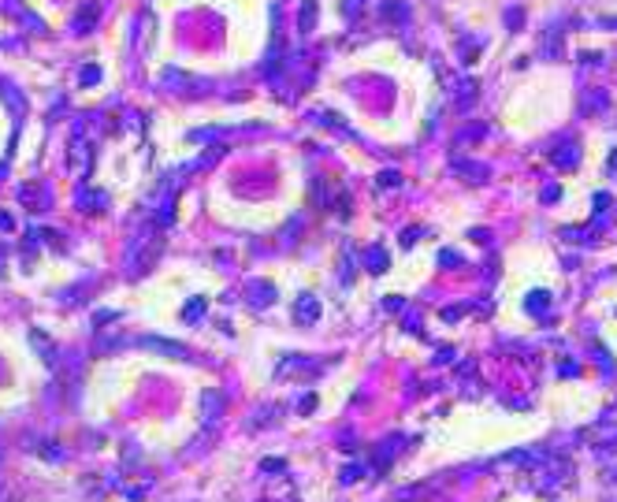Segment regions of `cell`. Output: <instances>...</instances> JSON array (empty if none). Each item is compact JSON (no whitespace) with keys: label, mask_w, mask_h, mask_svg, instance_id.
<instances>
[{"label":"cell","mask_w":617,"mask_h":502,"mask_svg":"<svg viewBox=\"0 0 617 502\" xmlns=\"http://www.w3.org/2000/svg\"><path fill=\"white\" fill-rule=\"evenodd\" d=\"M446 82H450V94H454V105L465 112V108L476 100V89H480V82H476L473 75H450Z\"/></svg>","instance_id":"3957f363"},{"label":"cell","mask_w":617,"mask_h":502,"mask_svg":"<svg viewBox=\"0 0 617 502\" xmlns=\"http://www.w3.org/2000/svg\"><path fill=\"white\" fill-rule=\"evenodd\" d=\"M0 100H8V108H12V116H15V120H23V116H26V100H23V94H19L15 86L0 82Z\"/></svg>","instance_id":"5bb4252c"},{"label":"cell","mask_w":617,"mask_h":502,"mask_svg":"<svg viewBox=\"0 0 617 502\" xmlns=\"http://www.w3.org/2000/svg\"><path fill=\"white\" fill-rule=\"evenodd\" d=\"M506 26H510V34H521V26H524V12L517 4H510L506 8Z\"/></svg>","instance_id":"d6986e66"},{"label":"cell","mask_w":617,"mask_h":502,"mask_svg":"<svg viewBox=\"0 0 617 502\" xmlns=\"http://www.w3.org/2000/svg\"><path fill=\"white\" fill-rule=\"evenodd\" d=\"M365 268L376 272V276H383V272L391 268V257H387L383 245H368V250H365Z\"/></svg>","instance_id":"7c38bea8"},{"label":"cell","mask_w":617,"mask_h":502,"mask_svg":"<svg viewBox=\"0 0 617 502\" xmlns=\"http://www.w3.org/2000/svg\"><path fill=\"white\" fill-rule=\"evenodd\" d=\"M205 309H208V301L205 298H193L186 309H182V320H197V316H205Z\"/></svg>","instance_id":"ffe728a7"},{"label":"cell","mask_w":617,"mask_h":502,"mask_svg":"<svg viewBox=\"0 0 617 502\" xmlns=\"http://www.w3.org/2000/svg\"><path fill=\"white\" fill-rule=\"evenodd\" d=\"M86 168H89V142H86V131L75 127V134H71V171L86 175Z\"/></svg>","instance_id":"5b68a950"},{"label":"cell","mask_w":617,"mask_h":502,"mask_svg":"<svg viewBox=\"0 0 617 502\" xmlns=\"http://www.w3.org/2000/svg\"><path fill=\"white\" fill-rule=\"evenodd\" d=\"M376 186H383V190H394V186H402V175L398 171H380V175H376Z\"/></svg>","instance_id":"44dd1931"},{"label":"cell","mask_w":617,"mask_h":502,"mask_svg":"<svg viewBox=\"0 0 617 502\" xmlns=\"http://www.w3.org/2000/svg\"><path fill=\"white\" fill-rule=\"evenodd\" d=\"M376 15H380V23L402 26V23H409V4H405V0H380Z\"/></svg>","instance_id":"52a82bcc"},{"label":"cell","mask_w":617,"mask_h":502,"mask_svg":"<svg viewBox=\"0 0 617 502\" xmlns=\"http://www.w3.org/2000/svg\"><path fill=\"white\" fill-rule=\"evenodd\" d=\"M250 301H253L257 309L272 305V301H275V287H272V283H257V279H253V283H250Z\"/></svg>","instance_id":"2e32d148"},{"label":"cell","mask_w":617,"mask_h":502,"mask_svg":"<svg viewBox=\"0 0 617 502\" xmlns=\"http://www.w3.org/2000/svg\"><path fill=\"white\" fill-rule=\"evenodd\" d=\"M160 86H164V89H175V94H201L208 82L197 78V75H186V71H179V67H168V71L160 75Z\"/></svg>","instance_id":"7a4b0ae2"},{"label":"cell","mask_w":617,"mask_h":502,"mask_svg":"<svg viewBox=\"0 0 617 502\" xmlns=\"http://www.w3.org/2000/svg\"><path fill=\"white\" fill-rule=\"evenodd\" d=\"M343 12L349 15V19H357V15L365 12V0H343Z\"/></svg>","instance_id":"cb8c5ba5"},{"label":"cell","mask_w":617,"mask_h":502,"mask_svg":"<svg viewBox=\"0 0 617 502\" xmlns=\"http://www.w3.org/2000/svg\"><path fill=\"white\" fill-rule=\"evenodd\" d=\"M312 406H316V395H305V398H301V413H309Z\"/></svg>","instance_id":"1f68e13d"},{"label":"cell","mask_w":617,"mask_h":502,"mask_svg":"<svg viewBox=\"0 0 617 502\" xmlns=\"http://www.w3.org/2000/svg\"><path fill=\"white\" fill-rule=\"evenodd\" d=\"M476 138H484V127H473V131H468V127H465V131L454 138V145H457V149H462L465 142H476Z\"/></svg>","instance_id":"7402d4cb"},{"label":"cell","mask_w":617,"mask_h":502,"mask_svg":"<svg viewBox=\"0 0 617 502\" xmlns=\"http://www.w3.org/2000/svg\"><path fill=\"white\" fill-rule=\"evenodd\" d=\"M561 38H565V30L550 23L547 30H543V38H539V56H543V60H550V63L565 56V45H561Z\"/></svg>","instance_id":"277c9868"},{"label":"cell","mask_w":617,"mask_h":502,"mask_svg":"<svg viewBox=\"0 0 617 502\" xmlns=\"http://www.w3.org/2000/svg\"><path fill=\"white\" fill-rule=\"evenodd\" d=\"M550 160H554L558 171H573L576 164H580V142H576V138H565L554 153H550Z\"/></svg>","instance_id":"8992f818"},{"label":"cell","mask_w":617,"mask_h":502,"mask_svg":"<svg viewBox=\"0 0 617 502\" xmlns=\"http://www.w3.org/2000/svg\"><path fill=\"white\" fill-rule=\"evenodd\" d=\"M316 12H320L316 0H301V12H298V30H301V38H309V34H312V26H316Z\"/></svg>","instance_id":"4fadbf2b"},{"label":"cell","mask_w":617,"mask_h":502,"mask_svg":"<svg viewBox=\"0 0 617 502\" xmlns=\"http://www.w3.org/2000/svg\"><path fill=\"white\" fill-rule=\"evenodd\" d=\"M138 346H145V350H156V353H164V358H175V361H186V358H190L186 346L168 342V339H138Z\"/></svg>","instance_id":"30bf717a"},{"label":"cell","mask_w":617,"mask_h":502,"mask_svg":"<svg viewBox=\"0 0 617 502\" xmlns=\"http://www.w3.org/2000/svg\"><path fill=\"white\" fill-rule=\"evenodd\" d=\"M454 171H457L465 182H476V186L491 179V168H487V164H480V160H454Z\"/></svg>","instance_id":"9c48e42d"},{"label":"cell","mask_w":617,"mask_h":502,"mask_svg":"<svg viewBox=\"0 0 617 502\" xmlns=\"http://www.w3.org/2000/svg\"><path fill=\"white\" fill-rule=\"evenodd\" d=\"M97 15H100V8H97V4H86V8H82V12H78V19L71 23V30H75V34H86L89 26L97 23Z\"/></svg>","instance_id":"e0dca14e"},{"label":"cell","mask_w":617,"mask_h":502,"mask_svg":"<svg viewBox=\"0 0 617 502\" xmlns=\"http://www.w3.org/2000/svg\"><path fill=\"white\" fill-rule=\"evenodd\" d=\"M595 26H603V30H617V15H598Z\"/></svg>","instance_id":"4316f807"},{"label":"cell","mask_w":617,"mask_h":502,"mask_svg":"<svg viewBox=\"0 0 617 502\" xmlns=\"http://www.w3.org/2000/svg\"><path fill=\"white\" fill-rule=\"evenodd\" d=\"M558 372H561V376H576V364H573V361H565Z\"/></svg>","instance_id":"836d02e7"},{"label":"cell","mask_w":617,"mask_h":502,"mask_svg":"<svg viewBox=\"0 0 617 502\" xmlns=\"http://www.w3.org/2000/svg\"><path fill=\"white\" fill-rule=\"evenodd\" d=\"M156 253H160V234H156V231H142L131 242V253H127V268H131V276H138V272L149 268V264L156 261Z\"/></svg>","instance_id":"6da1fadb"},{"label":"cell","mask_w":617,"mask_h":502,"mask_svg":"<svg viewBox=\"0 0 617 502\" xmlns=\"http://www.w3.org/2000/svg\"><path fill=\"white\" fill-rule=\"evenodd\" d=\"M417 239H420V227H405V231H402V245H405V250H409Z\"/></svg>","instance_id":"484cf974"},{"label":"cell","mask_w":617,"mask_h":502,"mask_svg":"<svg viewBox=\"0 0 617 502\" xmlns=\"http://www.w3.org/2000/svg\"><path fill=\"white\" fill-rule=\"evenodd\" d=\"M580 63L584 67H603V52H580Z\"/></svg>","instance_id":"d4e9b609"},{"label":"cell","mask_w":617,"mask_h":502,"mask_svg":"<svg viewBox=\"0 0 617 502\" xmlns=\"http://www.w3.org/2000/svg\"><path fill=\"white\" fill-rule=\"evenodd\" d=\"M606 105H610V94H606V89H603V86H595V89H587V94H584V100H580V108H584V112H587V116H598V112H603V108H606Z\"/></svg>","instance_id":"8fae6325"},{"label":"cell","mask_w":617,"mask_h":502,"mask_svg":"<svg viewBox=\"0 0 617 502\" xmlns=\"http://www.w3.org/2000/svg\"><path fill=\"white\" fill-rule=\"evenodd\" d=\"M454 361V350H450V346H443V350L435 353V364H450Z\"/></svg>","instance_id":"f1b7e54d"},{"label":"cell","mask_w":617,"mask_h":502,"mask_svg":"<svg viewBox=\"0 0 617 502\" xmlns=\"http://www.w3.org/2000/svg\"><path fill=\"white\" fill-rule=\"evenodd\" d=\"M357 477H361V469H357V465H349V469L343 472V480H346V483H349V480H357Z\"/></svg>","instance_id":"d6a6232c"},{"label":"cell","mask_w":617,"mask_h":502,"mask_svg":"<svg viewBox=\"0 0 617 502\" xmlns=\"http://www.w3.org/2000/svg\"><path fill=\"white\" fill-rule=\"evenodd\" d=\"M439 264H462V257H457L454 250H443V253H439Z\"/></svg>","instance_id":"83f0119b"},{"label":"cell","mask_w":617,"mask_h":502,"mask_svg":"<svg viewBox=\"0 0 617 502\" xmlns=\"http://www.w3.org/2000/svg\"><path fill=\"white\" fill-rule=\"evenodd\" d=\"M473 239L487 245V242H491V234H487V231H484V227H476V231H473Z\"/></svg>","instance_id":"4dcf8cb0"},{"label":"cell","mask_w":617,"mask_h":502,"mask_svg":"<svg viewBox=\"0 0 617 502\" xmlns=\"http://www.w3.org/2000/svg\"><path fill=\"white\" fill-rule=\"evenodd\" d=\"M294 320L298 324H316L320 320V298L316 294H298V301H294Z\"/></svg>","instance_id":"ba28073f"},{"label":"cell","mask_w":617,"mask_h":502,"mask_svg":"<svg viewBox=\"0 0 617 502\" xmlns=\"http://www.w3.org/2000/svg\"><path fill=\"white\" fill-rule=\"evenodd\" d=\"M558 197H561L558 186H547V190H543V201H558Z\"/></svg>","instance_id":"f546056e"},{"label":"cell","mask_w":617,"mask_h":502,"mask_svg":"<svg viewBox=\"0 0 617 502\" xmlns=\"http://www.w3.org/2000/svg\"><path fill=\"white\" fill-rule=\"evenodd\" d=\"M524 309H528V313H536V316H543V313L550 309V294H547V290H532L528 301H524Z\"/></svg>","instance_id":"ac0fdd59"},{"label":"cell","mask_w":617,"mask_h":502,"mask_svg":"<svg viewBox=\"0 0 617 502\" xmlns=\"http://www.w3.org/2000/svg\"><path fill=\"white\" fill-rule=\"evenodd\" d=\"M610 168H614V171H617V149H614V153H610Z\"/></svg>","instance_id":"e575fe53"},{"label":"cell","mask_w":617,"mask_h":502,"mask_svg":"<svg viewBox=\"0 0 617 502\" xmlns=\"http://www.w3.org/2000/svg\"><path fill=\"white\" fill-rule=\"evenodd\" d=\"M78 82H82V86H89V82H100V67H97V63H86V67H82V75H78Z\"/></svg>","instance_id":"603a6c76"},{"label":"cell","mask_w":617,"mask_h":502,"mask_svg":"<svg viewBox=\"0 0 617 502\" xmlns=\"http://www.w3.org/2000/svg\"><path fill=\"white\" fill-rule=\"evenodd\" d=\"M201 409H205V421L216 424L219 413H224V395H219V391H205V395H201Z\"/></svg>","instance_id":"9a60e30c"}]
</instances>
